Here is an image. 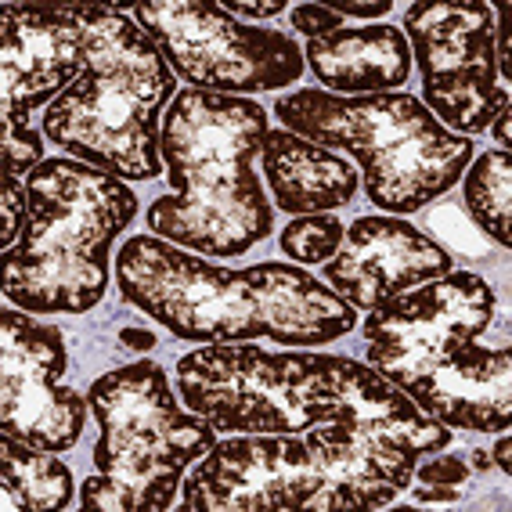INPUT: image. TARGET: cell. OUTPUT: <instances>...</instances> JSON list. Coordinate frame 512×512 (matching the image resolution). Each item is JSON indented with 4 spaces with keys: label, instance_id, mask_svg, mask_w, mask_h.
Listing matches in <instances>:
<instances>
[{
    "label": "cell",
    "instance_id": "19",
    "mask_svg": "<svg viewBox=\"0 0 512 512\" xmlns=\"http://www.w3.org/2000/svg\"><path fill=\"white\" fill-rule=\"evenodd\" d=\"M0 480L8 512H55L69 509L76 498L69 466L15 437H0Z\"/></svg>",
    "mask_w": 512,
    "mask_h": 512
},
{
    "label": "cell",
    "instance_id": "1",
    "mask_svg": "<svg viewBox=\"0 0 512 512\" xmlns=\"http://www.w3.org/2000/svg\"><path fill=\"white\" fill-rule=\"evenodd\" d=\"M119 296L188 343H256L321 347L354 332L357 314L325 282L267 260L224 267L170 246L156 235H134L116 253Z\"/></svg>",
    "mask_w": 512,
    "mask_h": 512
},
{
    "label": "cell",
    "instance_id": "22",
    "mask_svg": "<svg viewBox=\"0 0 512 512\" xmlns=\"http://www.w3.org/2000/svg\"><path fill=\"white\" fill-rule=\"evenodd\" d=\"M469 476H473V466H469V458H458V455H426L419 458V466L412 473V494L415 502H455L458 494L466 491Z\"/></svg>",
    "mask_w": 512,
    "mask_h": 512
},
{
    "label": "cell",
    "instance_id": "27",
    "mask_svg": "<svg viewBox=\"0 0 512 512\" xmlns=\"http://www.w3.org/2000/svg\"><path fill=\"white\" fill-rule=\"evenodd\" d=\"M509 451H512V440H509V430H505V433H498V444H494V451H491L494 466L502 469V473H512V458H509Z\"/></svg>",
    "mask_w": 512,
    "mask_h": 512
},
{
    "label": "cell",
    "instance_id": "12",
    "mask_svg": "<svg viewBox=\"0 0 512 512\" xmlns=\"http://www.w3.org/2000/svg\"><path fill=\"white\" fill-rule=\"evenodd\" d=\"M494 289L473 271H451L365 314L368 365L412 390L494 321Z\"/></svg>",
    "mask_w": 512,
    "mask_h": 512
},
{
    "label": "cell",
    "instance_id": "13",
    "mask_svg": "<svg viewBox=\"0 0 512 512\" xmlns=\"http://www.w3.org/2000/svg\"><path fill=\"white\" fill-rule=\"evenodd\" d=\"M69 354L65 336L33 314H0V437H15L47 455L80 440L91 404L62 383Z\"/></svg>",
    "mask_w": 512,
    "mask_h": 512
},
{
    "label": "cell",
    "instance_id": "17",
    "mask_svg": "<svg viewBox=\"0 0 512 512\" xmlns=\"http://www.w3.org/2000/svg\"><path fill=\"white\" fill-rule=\"evenodd\" d=\"M303 62L311 65L318 83L339 98L390 94L412 76V47L401 26H343L329 37L307 40Z\"/></svg>",
    "mask_w": 512,
    "mask_h": 512
},
{
    "label": "cell",
    "instance_id": "8",
    "mask_svg": "<svg viewBox=\"0 0 512 512\" xmlns=\"http://www.w3.org/2000/svg\"><path fill=\"white\" fill-rule=\"evenodd\" d=\"M329 354L264 350L256 343H206L174 368L177 397L206 419L217 437L228 433H303L332 422L325 390Z\"/></svg>",
    "mask_w": 512,
    "mask_h": 512
},
{
    "label": "cell",
    "instance_id": "26",
    "mask_svg": "<svg viewBox=\"0 0 512 512\" xmlns=\"http://www.w3.org/2000/svg\"><path fill=\"white\" fill-rule=\"evenodd\" d=\"M329 11H336L339 19H386L390 11H394V4L390 0H379V4H325Z\"/></svg>",
    "mask_w": 512,
    "mask_h": 512
},
{
    "label": "cell",
    "instance_id": "28",
    "mask_svg": "<svg viewBox=\"0 0 512 512\" xmlns=\"http://www.w3.org/2000/svg\"><path fill=\"white\" fill-rule=\"evenodd\" d=\"M509 119H512V112L505 109V112H498V116H494V123L487 127L494 134V141L502 145V152H509V145H512V138H509Z\"/></svg>",
    "mask_w": 512,
    "mask_h": 512
},
{
    "label": "cell",
    "instance_id": "7",
    "mask_svg": "<svg viewBox=\"0 0 512 512\" xmlns=\"http://www.w3.org/2000/svg\"><path fill=\"white\" fill-rule=\"evenodd\" d=\"M332 422L303 430L329 469L332 512L386 509L412 487L419 458L451 448L455 430L433 422L368 361L329 354Z\"/></svg>",
    "mask_w": 512,
    "mask_h": 512
},
{
    "label": "cell",
    "instance_id": "14",
    "mask_svg": "<svg viewBox=\"0 0 512 512\" xmlns=\"http://www.w3.org/2000/svg\"><path fill=\"white\" fill-rule=\"evenodd\" d=\"M91 47L87 4H4L0 119L29 123L83 73Z\"/></svg>",
    "mask_w": 512,
    "mask_h": 512
},
{
    "label": "cell",
    "instance_id": "16",
    "mask_svg": "<svg viewBox=\"0 0 512 512\" xmlns=\"http://www.w3.org/2000/svg\"><path fill=\"white\" fill-rule=\"evenodd\" d=\"M404 394L448 430L505 433L512 426V354L473 339Z\"/></svg>",
    "mask_w": 512,
    "mask_h": 512
},
{
    "label": "cell",
    "instance_id": "25",
    "mask_svg": "<svg viewBox=\"0 0 512 512\" xmlns=\"http://www.w3.org/2000/svg\"><path fill=\"white\" fill-rule=\"evenodd\" d=\"M220 8L228 11V15H235L238 22L256 26L260 19H275V15H282L285 0H253V4H246V0H224Z\"/></svg>",
    "mask_w": 512,
    "mask_h": 512
},
{
    "label": "cell",
    "instance_id": "21",
    "mask_svg": "<svg viewBox=\"0 0 512 512\" xmlns=\"http://www.w3.org/2000/svg\"><path fill=\"white\" fill-rule=\"evenodd\" d=\"M343 220L332 217V213H311V217H296L289 220L278 235V246L289 260L296 264H329L332 256L343 246Z\"/></svg>",
    "mask_w": 512,
    "mask_h": 512
},
{
    "label": "cell",
    "instance_id": "5",
    "mask_svg": "<svg viewBox=\"0 0 512 512\" xmlns=\"http://www.w3.org/2000/svg\"><path fill=\"white\" fill-rule=\"evenodd\" d=\"M275 112L285 130L357 159L365 195L390 217L426 210L473 163V141L440 127L408 91L339 98L307 87L282 94Z\"/></svg>",
    "mask_w": 512,
    "mask_h": 512
},
{
    "label": "cell",
    "instance_id": "6",
    "mask_svg": "<svg viewBox=\"0 0 512 512\" xmlns=\"http://www.w3.org/2000/svg\"><path fill=\"white\" fill-rule=\"evenodd\" d=\"M101 437L98 476L83 480L87 512H166L177 505L184 473L217 444V430L184 408L170 375L152 361L112 368L87 390Z\"/></svg>",
    "mask_w": 512,
    "mask_h": 512
},
{
    "label": "cell",
    "instance_id": "11",
    "mask_svg": "<svg viewBox=\"0 0 512 512\" xmlns=\"http://www.w3.org/2000/svg\"><path fill=\"white\" fill-rule=\"evenodd\" d=\"M184 512H332L329 469L307 433H228L181 484Z\"/></svg>",
    "mask_w": 512,
    "mask_h": 512
},
{
    "label": "cell",
    "instance_id": "23",
    "mask_svg": "<svg viewBox=\"0 0 512 512\" xmlns=\"http://www.w3.org/2000/svg\"><path fill=\"white\" fill-rule=\"evenodd\" d=\"M44 163V134L29 123H8L0 119V170L4 177L29 181V174Z\"/></svg>",
    "mask_w": 512,
    "mask_h": 512
},
{
    "label": "cell",
    "instance_id": "10",
    "mask_svg": "<svg viewBox=\"0 0 512 512\" xmlns=\"http://www.w3.org/2000/svg\"><path fill=\"white\" fill-rule=\"evenodd\" d=\"M404 37L422 73V105L451 134H484L512 105L494 58V4L430 0L404 11Z\"/></svg>",
    "mask_w": 512,
    "mask_h": 512
},
{
    "label": "cell",
    "instance_id": "18",
    "mask_svg": "<svg viewBox=\"0 0 512 512\" xmlns=\"http://www.w3.org/2000/svg\"><path fill=\"white\" fill-rule=\"evenodd\" d=\"M271 199L293 217L343 210L357 195V170L332 148L314 145L293 130H267L260 148Z\"/></svg>",
    "mask_w": 512,
    "mask_h": 512
},
{
    "label": "cell",
    "instance_id": "3",
    "mask_svg": "<svg viewBox=\"0 0 512 512\" xmlns=\"http://www.w3.org/2000/svg\"><path fill=\"white\" fill-rule=\"evenodd\" d=\"M87 65L44 109L40 134L69 159L119 181L163 174V119L177 98V76L159 44L123 8H91Z\"/></svg>",
    "mask_w": 512,
    "mask_h": 512
},
{
    "label": "cell",
    "instance_id": "4",
    "mask_svg": "<svg viewBox=\"0 0 512 512\" xmlns=\"http://www.w3.org/2000/svg\"><path fill=\"white\" fill-rule=\"evenodd\" d=\"M138 217V195L80 159L29 174L22 238L4 260V296L26 314H87L109 289L112 242Z\"/></svg>",
    "mask_w": 512,
    "mask_h": 512
},
{
    "label": "cell",
    "instance_id": "2",
    "mask_svg": "<svg viewBox=\"0 0 512 512\" xmlns=\"http://www.w3.org/2000/svg\"><path fill=\"white\" fill-rule=\"evenodd\" d=\"M267 109L184 87L163 119V174L170 192L145 213L148 235L199 256H246L275 228V210L256 174Z\"/></svg>",
    "mask_w": 512,
    "mask_h": 512
},
{
    "label": "cell",
    "instance_id": "24",
    "mask_svg": "<svg viewBox=\"0 0 512 512\" xmlns=\"http://www.w3.org/2000/svg\"><path fill=\"white\" fill-rule=\"evenodd\" d=\"M296 33H303L307 40H318V37H329L336 29H343V19H339L336 11H329L325 4H296L293 15H289Z\"/></svg>",
    "mask_w": 512,
    "mask_h": 512
},
{
    "label": "cell",
    "instance_id": "15",
    "mask_svg": "<svg viewBox=\"0 0 512 512\" xmlns=\"http://www.w3.org/2000/svg\"><path fill=\"white\" fill-rule=\"evenodd\" d=\"M455 271V256L404 217H357L325 264V285L354 307L375 311L415 285Z\"/></svg>",
    "mask_w": 512,
    "mask_h": 512
},
{
    "label": "cell",
    "instance_id": "20",
    "mask_svg": "<svg viewBox=\"0 0 512 512\" xmlns=\"http://www.w3.org/2000/svg\"><path fill=\"white\" fill-rule=\"evenodd\" d=\"M466 210L476 231L494 246H509L512 220V156L509 152H484L466 166Z\"/></svg>",
    "mask_w": 512,
    "mask_h": 512
},
{
    "label": "cell",
    "instance_id": "9",
    "mask_svg": "<svg viewBox=\"0 0 512 512\" xmlns=\"http://www.w3.org/2000/svg\"><path fill=\"white\" fill-rule=\"evenodd\" d=\"M134 22L192 91L246 98L296 83L307 69L285 29L238 22L217 0H148L134 8Z\"/></svg>",
    "mask_w": 512,
    "mask_h": 512
}]
</instances>
